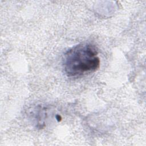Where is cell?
<instances>
[{"label":"cell","instance_id":"cell-1","mask_svg":"<svg viewBox=\"0 0 146 146\" xmlns=\"http://www.w3.org/2000/svg\"><path fill=\"white\" fill-rule=\"evenodd\" d=\"M100 59L96 47L83 43L69 49L64 54L63 68L69 77H78L93 72L100 66Z\"/></svg>","mask_w":146,"mask_h":146},{"label":"cell","instance_id":"cell-2","mask_svg":"<svg viewBox=\"0 0 146 146\" xmlns=\"http://www.w3.org/2000/svg\"><path fill=\"white\" fill-rule=\"evenodd\" d=\"M33 113V115H34V119L35 120V123H37V127L39 126L40 128L43 127L44 123L43 120L46 114L44 109L40 107L38 109H35Z\"/></svg>","mask_w":146,"mask_h":146},{"label":"cell","instance_id":"cell-3","mask_svg":"<svg viewBox=\"0 0 146 146\" xmlns=\"http://www.w3.org/2000/svg\"><path fill=\"white\" fill-rule=\"evenodd\" d=\"M55 118H56V119L58 120V121H61V120H62V117H61V116H60V115H56Z\"/></svg>","mask_w":146,"mask_h":146}]
</instances>
